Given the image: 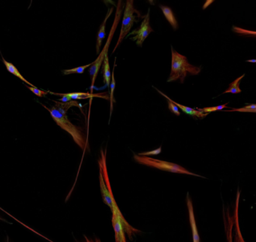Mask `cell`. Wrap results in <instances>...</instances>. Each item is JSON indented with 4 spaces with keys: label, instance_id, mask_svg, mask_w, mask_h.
I'll use <instances>...</instances> for the list:
<instances>
[{
    "label": "cell",
    "instance_id": "cell-1",
    "mask_svg": "<svg viewBox=\"0 0 256 242\" xmlns=\"http://www.w3.org/2000/svg\"><path fill=\"white\" fill-rule=\"evenodd\" d=\"M40 104L48 111L50 116L55 121V123H57L63 130L67 132L72 137L73 140L74 141L76 144L81 149L84 150L87 146V141H86L85 137L80 128L74 126L73 123H71V121L69 120L68 116H67V113H64L56 107L48 108L46 105Z\"/></svg>",
    "mask_w": 256,
    "mask_h": 242
},
{
    "label": "cell",
    "instance_id": "cell-2",
    "mask_svg": "<svg viewBox=\"0 0 256 242\" xmlns=\"http://www.w3.org/2000/svg\"><path fill=\"white\" fill-rule=\"evenodd\" d=\"M171 70L168 82L180 80L181 83H184L187 74L192 75L198 74L202 70L201 67H195L188 63L186 57L176 51L171 46Z\"/></svg>",
    "mask_w": 256,
    "mask_h": 242
},
{
    "label": "cell",
    "instance_id": "cell-3",
    "mask_svg": "<svg viewBox=\"0 0 256 242\" xmlns=\"http://www.w3.org/2000/svg\"><path fill=\"white\" fill-rule=\"evenodd\" d=\"M134 159L136 163L140 165H144L147 167L156 168L162 171H168V172L177 173V174H188V175L195 176L199 178H205V177L190 172L186 169L184 167L175 163H170V162L163 161V160H157V159L151 158V157H144V156L134 155Z\"/></svg>",
    "mask_w": 256,
    "mask_h": 242
},
{
    "label": "cell",
    "instance_id": "cell-4",
    "mask_svg": "<svg viewBox=\"0 0 256 242\" xmlns=\"http://www.w3.org/2000/svg\"><path fill=\"white\" fill-rule=\"evenodd\" d=\"M122 5V1H119L118 2L117 9H116V15H115V23H114L113 26L111 28V32H110L109 36H108V40H107L106 44H105V47H104L102 51L100 53L99 56L98 58L92 63L91 69H90V74H91V78H92V85H91V94H93V91L94 83H95V78H96L97 74H98V71H99L100 67L101 65L103 63L104 58L105 56L108 54V48H109L110 43H111V39L113 37L114 34H115V30L116 29V26L119 24V21L120 20L121 14H122V8L121 7Z\"/></svg>",
    "mask_w": 256,
    "mask_h": 242
},
{
    "label": "cell",
    "instance_id": "cell-5",
    "mask_svg": "<svg viewBox=\"0 0 256 242\" xmlns=\"http://www.w3.org/2000/svg\"><path fill=\"white\" fill-rule=\"evenodd\" d=\"M139 14V11L136 10L133 6V0H127L126 1V6H125L124 13H123V18H122V25H121L120 34H119V39H118L117 43L115 46L112 53H115L118 46L120 45L121 42L126 39V36L130 32L135 22H138L136 21V16L135 14Z\"/></svg>",
    "mask_w": 256,
    "mask_h": 242
},
{
    "label": "cell",
    "instance_id": "cell-6",
    "mask_svg": "<svg viewBox=\"0 0 256 242\" xmlns=\"http://www.w3.org/2000/svg\"><path fill=\"white\" fill-rule=\"evenodd\" d=\"M150 10L148 9V13L146 15V16H144L140 28L137 29V30L129 32L127 36L129 37V36H132V35H134V36L131 37L130 39L133 41V42H136V44H137V46L139 47H142L144 40L148 37L149 35L151 32H153V29L150 26Z\"/></svg>",
    "mask_w": 256,
    "mask_h": 242
},
{
    "label": "cell",
    "instance_id": "cell-7",
    "mask_svg": "<svg viewBox=\"0 0 256 242\" xmlns=\"http://www.w3.org/2000/svg\"><path fill=\"white\" fill-rule=\"evenodd\" d=\"M186 204L189 223H190L191 229H192V240H193V242H201L198 227H197L196 220H195V213H194L193 205H192V199L188 194H187Z\"/></svg>",
    "mask_w": 256,
    "mask_h": 242
},
{
    "label": "cell",
    "instance_id": "cell-8",
    "mask_svg": "<svg viewBox=\"0 0 256 242\" xmlns=\"http://www.w3.org/2000/svg\"><path fill=\"white\" fill-rule=\"evenodd\" d=\"M112 212V225H113L114 230H115V241L116 242H127L126 239V233H125L120 219H119L117 214L115 212Z\"/></svg>",
    "mask_w": 256,
    "mask_h": 242
},
{
    "label": "cell",
    "instance_id": "cell-9",
    "mask_svg": "<svg viewBox=\"0 0 256 242\" xmlns=\"http://www.w3.org/2000/svg\"><path fill=\"white\" fill-rule=\"evenodd\" d=\"M1 57H2V62H3L4 65L5 66V68L7 69V70H8V71L11 74L16 76L17 78H19L20 80H21V81H23V82L25 83V84H27V85L29 86V87H36V86L33 85L32 83H30L29 81H27V80H26V78H25L24 77H23V76L21 74V73L18 71V69H17V67H15V65L9 63V62L7 61L6 60H5V58L2 57V55H1Z\"/></svg>",
    "mask_w": 256,
    "mask_h": 242
},
{
    "label": "cell",
    "instance_id": "cell-10",
    "mask_svg": "<svg viewBox=\"0 0 256 242\" xmlns=\"http://www.w3.org/2000/svg\"><path fill=\"white\" fill-rule=\"evenodd\" d=\"M113 8H110L108 10V14L104 20L103 23L100 26L99 30H98V35H97V42H96V53H99L100 48L102 46V42L105 37V26H106V22L108 21L109 17L111 16V14L113 12Z\"/></svg>",
    "mask_w": 256,
    "mask_h": 242
},
{
    "label": "cell",
    "instance_id": "cell-11",
    "mask_svg": "<svg viewBox=\"0 0 256 242\" xmlns=\"http://www.w3.org/2000/svg\"><path fill=\"white\" fill-rule=\"evenodd\" d=\"M170 100L177 105L178 108H181L184 113L188 115H191L192 117H197L198 118H205V117L208 116L209 114L204 113V112H201L198 109H194V108H189V107L185 106V105H181V104L177 103V102H174V100L170 98Z\"/></svg>",
    "mask_w": 256,
    "mask_h": 242
},
{
    "label": "cell",
    "instance_id": "cell-12",
    "mask_svg": "<svg viewBox=\"0 0 256 242\" xmlns=\"http://www.w3.org/2000/svg\"><path fill=\"white\" fill-rule=\"evenodd\" d=\"M239 199H240V191H237V201H236L235 211H234V224H235V242H245L243 240V236L240 233V226H239L238 221V205Z\"/></svg>",
    "mask_w": 256,
    "mask_h": 242
},
{
    "label": "cell",
    "instance_id": "cell-13",
    "mask_svg": "<svg viewBox=\"0 0 256 242\" xmlns=\"http://www.w3.org/2000/svg\"><path fill=\"white\" fill-rule=\"evenodd\" d=\"M66 95L71 98V100H77V99H86V98H93V97H101V98L108 99V97H105L103 94H94L91 93H70L66 94Z\"/></svg>",
    "mask_w": 256,
    "mask_h": 242
},
{
    "label": "cell",
    "instance_id": "cell-14",
    "mask_svg": "<svg viewBox=\"0 0 256 242\" xmlns=\"http://www.w3.org/2000/svg\"><path fill=\"white\" fill-rule=\"evenodd\" d=\"M160 8L163 11L166 19L168 20V22L171 24L174 30H176L178 28V24H177V21L176 20L174 13H173L172 10L169 7L164 6V5H160Z\"/></svg>",
    "mask_w": 256,
    "mask_h": 242
},
{
    "label": "cell",
    "instance_id": "cell-15",
    "mask_svg": "<svg viewBox=\"0 0 256 242\" xmlns=\"http://www.w3.org/2000/svg\"><path fill=\"white\" fill-rule=\"evenodd\" d=\"M102 73H103L104 82H105V87L110 88V84H111V70H110L108 54L105 55V58H104Z\"/></svg>",
    "mask_w": 256,
    "mask_h": 242
},
{
    "label": "cell",
    "instance_id": "cell-16",
    "mask_svg": "<svg viewBox=\"0 0 256 242\" xmlns=\"http://www.w3.org/2000/svg\"><path fill=\"white\" fill-rule=\"evenodd\" d=\"M55 107L58 108L59 110L64 112V113H67L68 110L70 109L71 107H78V108H82V105L79 102H77V101L71 100L70 102H57V101H54Z\"/></svg>",
    "mask_w": 256,
    "mask_h": 242
},
{
    "label": "cell",
    "instance_id": "cell-17",
    "mask_svg": "<svg viewBox=\"0 0 256 242\" xmlns=\"http://www.w3.org/2000/svg\"><path fill=\"white\" fill-rule=\"evenodd\" d=\"M244 77L245 74H242V75L240 76L239 78H237L235 81L231 83V84H229V89L225 91L223 94H229V93H231V94H235L241 93V90L240 89V81H241Z\"/></svg>",
    "mask_w": 256,
    "mask_h": 242
},
{
    "label": "cell",
    "instance_id": "cell-18",
    "mask_svg": "<svg viewBox=\"0 0 256 242\" xmlns=\"http://www.w3.org/2000/svg\"><path fill=\"white\" fill-rule=\"evenodd\" d=\"M116 67V63L115 64V67ZM115 67H114L113 72H112V79L111 81V84H110V89H111V92H110V101H111V116L112 114V111H113V103L115 102V98H114V94H115V86H116V82H115Z\"/></svg>",
    "mask_w": 256,
    "mask_h": 242
},
{
    "label": "cell",
    "instance_id": "cell-19",
    "mask_svg": "<svg viewBox=\"0 0 256 242\" xmlns=\"http://www.w3.org/2000/svg\"><path fill=\"white\" fill-rule=\"evenodd\" d=\"M92 63L85 65V66H82V67H76V68L74 69H70V70H62V73H63L64 75H67V74H83V73H84V71H85L86 69H87L88 67H91V66H92Z\"/></svg>",
    "mask_w": 256,
    "mask_h": 242
},
{
    "label": "cell",
    "instance_id": "cell-20",
    "mask_svg": "<svg viewBox=\"0 0 256 242\" xmlns=\"http://www.w3.org/2000/svg\"><path fill=\"white\" fill-rule=\"evenodd\" d=\"M234 223V218L231 217L228 214V223L226 224V236H227L228 242H232V228Z\"/></svg>",
    "mask_w": 256,
    "mask_h": 242
},
{
    "label": "cell",
    "instance_id": "cell-21",
    "mask_svg": "<svg viewBox=\"0 0 256 242\" xmlns=\"http://www.w3.org/2000/svg\"><path fill=\"white\" fill-rule=\"evenodd\" d=\"M229 112H252V113H256V105L255 104H252V105H248L241 108H233V109H232L231 111H229Z\"/></svg>",
    "mask_w": 256,
    "mask_h": 242
},
{
    "label": "cell",
    "instance_id": "cell-22",
    "mask_svg": "<svg viewBox=\"0 0 256 242\" xmlns=\"http://www.w3.org/2000/svg\"><path fill=\"white\" fill-rule=\"evenodd\" d=\"M228 104H225V105H218V106L213 107H208V108H202V109L198 110L201 112H204V113L209 114L211 112H216V111H221V110L224 109V108H227Z\"/></svg>",
    "mask_w": 256,
    "mask_h": 242
},
{
    "label": "cell",
    "instance_id": "cell-23",
    "mask_svg": "<svg viewBox=\"0 0 256 242\" xmlns=\"http://www.w3.org/2000/svg\"><path fill=\"white\" fill-rule=\"evenodd\" d=\"M28 89L31 91V92L33 93L35 95L39 97H43L46 95V94H48V91H42V90L39 89L37 87H29V86L26 85Z\"/></svg>",
    "mask_w": 256,
    "mask_h": 242
},
{
    "label": "cell",
    "instance_id": "cell-24",
    "mask_svg": "<svg viewBox=\"0 0 256 242\" xmlns=\"http://www.w3.org/2000/svg\"><path fill=\"white\" fill-rule=\"evenodd\" d=\"M162 152V147H159L158 149L152 151L145 152V153H140L138 154L139 156H144V157H148L150 155H158Z\"/></svg>",
    "mask_w": 256,
    "mask_h": 242
},
{
    "label": "cell",
    "instance_id": "cell-25",
    "mask_svg": "<svg viewBox=\"0 0 256 242\" xmlns=\"http://www.w3.org/2000/svg\"><path fill=\"white\" fill-rule=\"evenodd\" d=\"M84 242H102L98 238H95L94 239H90V238L84 236Z\"/></svg>",
    "mask_w": 256,
    "mask_h": 242
},
{
    "label": "cell",
    "instance_id": "cell-26",
    "mask_svg": "<svg viewBox=\"0 0 256 242\" xmlns=\"http://www.w3.org/2000/svg\"><path fill=\"white\" fill-rule=\"evenodd\" d=\"M0 220L1 221L5 222V223H9V224H12V223H9V222L7 221L6 219H4L3 218H2V217L0 216Z\"/></svg>",
    "mask_w": 256,
    "mask_h": 242
},
{
    "label": "cell",
    "instance_id": "cell-27",
    "mask_svg": "<svg viewBox=\"0 0 256 242\" xmlns=\"http://www.w3.org/2000/svg\"><path fill=\"white\" fill-rule=\"evenodd\" d=\"M0 209H1V210L2 211V212H5V214H7V215H8V216H10V217H11V218H12V215H10L9 213H8V212H5V211L4 210V209H2V208H0ZM14 218V217H13V218Z\"/></svg>",
    "mask_w": 256,
    "mask_h": 242
},
{
    "label": "cell",
    "instance_id": "cell-28",
    "mask_svg": "<svg viewBox=\"0 0 256 242\" xmlns=\"http://www.w3.org/2000/svg\"><path fill=\"white\" fill-rule=\"evenodd\" d=\"M247 62H250V63H256V60H247Z\"/></svg>",
    "mask_w": 256,
    "mask_h": 242
},
{
    "label": "cell",
    "instance_id": "cell-29",
    "mask_svg": "<svg viewBox=\"0 0 256 242\" xmlns=\"http://www.w3.org/2000/svg\"><path fill=\"white\" fill-rule=\"evenodd\" d=\"M7 242H8V239H7Z\"/></svg>",
    "mask_w": 256,
    "mask_h": 242
}]
</instances>
